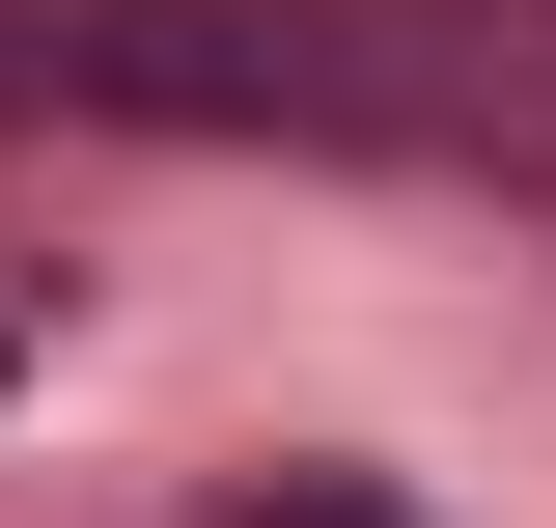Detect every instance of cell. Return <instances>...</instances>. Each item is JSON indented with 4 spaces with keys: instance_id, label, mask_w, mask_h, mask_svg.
I'll use <instances>...</instances> for the list:
<instances>
[{
    "instance_id": "6da1fadb",
    "label": "cell",
    "mask_w": 556,
    "mask_h": 528,
    "mask_svg": "<svg viewBox=\"0 0 556 528\" xmlns=\"http://www.w3.org/2000/svg\"><path fill=\"white\" fill-rule=\"evenodd\" d=\"M278 28H390V0H278Z\"/></svg>"
}]
</instances>
